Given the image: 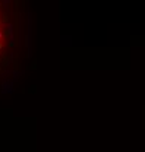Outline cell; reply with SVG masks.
<instances>
[{
    "label": "cell",
    "mask_w": 145,
    "mask_h": 152,
    "mask_svg": "<svg viewBox=\"0 0 145 152\" xmlns=\"http://www.w3.org/2000/svg\"><path fill=\"white\" fill-rule=\"evenodd\" d=\"M2 38H3V32L0 31V40H2Z\"/></svg>",
    "instance_id": "1"
},
{
    "label": "cell",
    "mask_w": 145,
    "mask_h": 152,
    "mask_svg": "<svg viewBox=\"0 0 145 152\" xmlns=\"http://www.w3.org/2000/svg\"><path fill=\"white\" fill-rule=\"evenodd\" d=\"M0 50H2V43H0Z\"/></svg>",
    "instance_id": "2"
}]
</instances>
